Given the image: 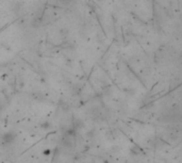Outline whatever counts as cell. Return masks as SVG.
Returning a JSON list of instances; mask_svg holds the SVG:
<instances>
[{"label":"cell","mask_w":182,"mask_h":163,"mask_svg":"<svg viewBox=\"0 0 182 163\" xmlns=\"http://www.w3.org/2000/svg\"><path fill=\"white\" fill-rule=\"evenodd\" d=\"M2 139H3V141L6 143H13L16 139V134L14 132H12V131H9V132H6L2 136Z\"/></svg>","instance_id":"obj_1"}]
</instances>
